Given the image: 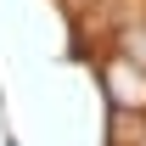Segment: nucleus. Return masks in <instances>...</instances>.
<instances>
[{
  "mask_svg": "<svg viewBox=\"0 0 146 146\" xmlns=\"http://www.w3.org/2000/svg\"><path fill=\"white\" fill-rule=\"evenodd\" d=\"M124 56H135V62L146 68V17L124 23Z\"/></svg>",
  "mask_w": 146,
  "mask_h": 146,
  "instance_id": "f03ea898",
  "label": "nucleus"
},
{
  "mask_svg": "<svg viewBox=\"0 0 146 146\" xmlns=\"http://www.w3.org/2000/svg\"><path fill=\"white\" fill-rule=\"evenodd\" d=\"M135 146H146V124H141V129H135Z\"/></svg>",
  "mask_w": 146,
  "mask_h": 146,
  "instance_id": "7ed1b4c3",
  "label": "nucleus"
},
{
  "mask_svg": "<svg viewBox=\"0 0 146 146\" xmlns=\"http://www.w3.org/2000/svg\"><path fill=\"white\" fill-rule=\"evenodd\" d=\"M101 84H107L112 112H141L146 107V68L135 56H112L107 68H101Z\"/></svg>",
  "mask_w": 146,
  "mask_h": 146,
  "instance_id": "f257e3e1",
  "label": "nucleus"
}]
</instances>
